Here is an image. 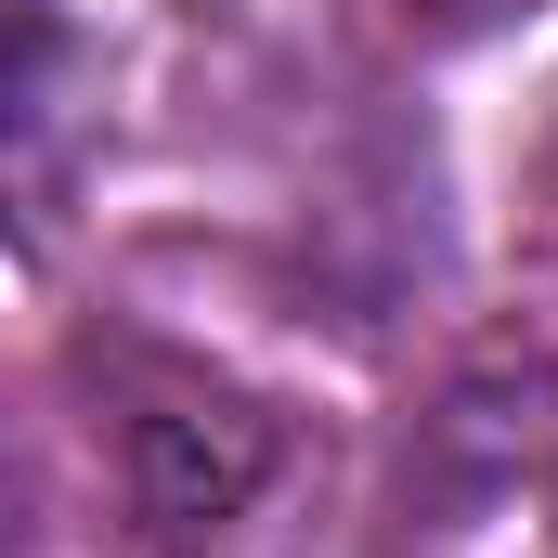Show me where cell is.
<instances>
[{"mask_svg":"<svg viewBox=\"0 0 558 558\" xmlns=\"http://www.w3.org/2000/svg\"><path fill=\"white\" fill-rule=\"evenodd\" d=\"M78 390H92V441L118 468V507L156 558H208L234 546L286 481V416L221 377L208 351H169L143 325H105L78 351Z\"/></svg>","mask_w":558,"mask_h":558,"instance_id":"6da1fadb","label":"cell"},{"mask_svg":"<svg viewBox=\"0 0 558 558\" xmlns=\"http://www.w3.org/2000/svg\"><path fill=\"white\" fill-rule=\"evenodd\" d=\"M377 558H558V351L428 390L377 494Z\"/></svg>","mask_w":558,"mask_h":558,"instance_id":"7a4b0ae2","label":"cell"},{"mask_svg":"<svg viewBox=\"0 0 558 558\" xmlns=\"http://www.w3.org/2000/svg\"><path fill=\"white\" fill-rule=\"evenodd\" d=\"M105 156V65L52 0H0V221L13 247H65L78 182Z\"/></svg>","mask_w":558,"mask_h":558,"instance_id":"3957f363","label":"cell"},{"mask_svg":"<svg viewBox=\"0 0 558 558\" xmlns=\"http://www.w3.org/2000/svg\"><path fill=\"white\" fill-rule=\"evenodd\" d=\"M351 26H377V39H403V52H468V39H494V26H533L546 0H338Z\"/></svg>","mask_w":558,"mask_h":558,"instance_id":"277c9868","label":"cell"},{"mask_svg":"<svg viewBox=\"0 0 558 558\" xmlns=\"http://www.w3.org/2000/svg\"><path fill=\"white\" fill-rule=\"evenodd\" d=\"M0 558H52V494H39V454L0 428Z\"/></svg>","mask_w":558,"mask_h":558,"instance_id":"5b68a950","label":"cell"}]
</instances>
